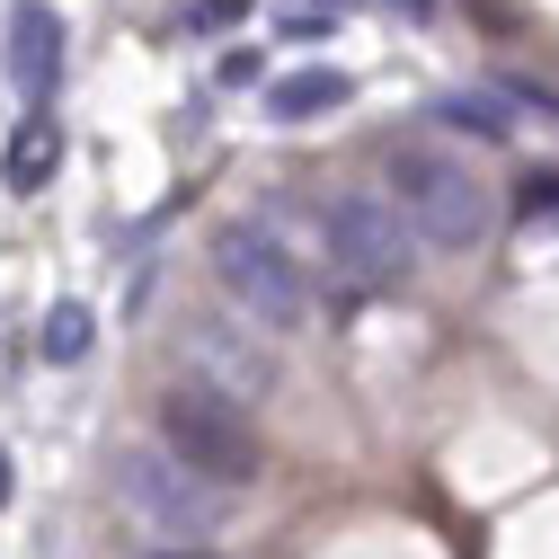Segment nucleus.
I'll list each match as a JSON object with an SVG mask.
<instances>
[{
    "label": "nucleus",
    "instance_id": "f257e3e1",
    "mask_svg": "<svg viewBox=\"0 0 559 559\" xmlns=\"http://www.w3.org/2000/svg\"><path fill=\"white\" fill-rule=\"evenodd\" d=\"M382 178H391V204L408 214V231L427 249H479L488 223H498V204H488V187L471 178V160H453L436 143H391Z\"/></svg>",
    "mask_w": 559,
    "mask_h": 559
},
{
    "label": "nucleus",
    "instance_id": "f03ea898",
    "mask_svg": "<svg viewBox=\"0 0 559 559\" xmlns=\"http://www.w3.org/2000/svg\"><path fill=\"white\" fill-rule=\"evenodd\" d=\"M214 275H223L231 311H240L249 329H266V337H294V329L311 320V275H302V258L275 240V231H258V223H223V231H214Z\"/></svg>",
    "mask_w": 559,
    "mask_h": 559
},
{
    "label": "nucleus",
    "instance_id": "7ed1b4c3",
    "mask_svg": "<svg viewBox=\"0 0 559 559\" xmlns=\"http://www.w3.org/2000/svg\"><path fill=\"white\" fill-rule=\"evenodd\" d=\"M160 444H169L195 479H214V488H249V479L266 471L249 408H240L231 391H214V382H178V391L160 400Z\"/></svg>",
    "mask_w": 559,
    "mask_h": 559
},
{
    "label": "nucleus",
    "instance_id": "20e7f679",
    "mask_svg": "<svg viewBox=\"0 0 559 559\" xmlns=\"http://www.w3.org/2000/svg\"><path fill=\"white\" fill-rule=\"evenodd\" d=\"M320 240H329V266L356 294H382V285H400V275L417 266L408 214H400L391 195H373V187H346L337 204H320Z\"/></svg>",
    "mask_w": 559,
    "mask_h": 559
},
{
    "label": "nucleus",
    "instance_id": "39448f33",
    "mask_svg": "<svg viewBox=\"0 0 559 559\" xmlns=\"http://www.w3.org/2000/svg\"><path fill=\"white\" fill-rule=\"evenodd\" d=\"M116 488H124V507H133V515H152L160 533H214V524H223V488H214V479H195L169 444L124 453V462H116Z\"/></svg>",
    "mask_w": 559,
    "mask_h": 559
},
{
    "label": "nucleus",
    "instance_id": "423d86ee",
    "mask_svg": "<svg viewBox=\"0 0 559 559\" xmlns=\"http://www.w3.org/2000/svg\"><path fill=\"white\" fill-rule=\"evenodd\" d=\"M10 81L45 107L53 98V81H62V19L45 10V0H19L10 10Z\"/></svg>",
    "mask_w": 559,
    "mask_h": 559
},
{
    "label": "nucleus",
    "instance_id": "0eeeda50",
    "mask_svg": "<svg viewBox=\"0 0 559 559\" xmlns=\"http://www.w3.org/2000/svg\"><path fill=\"white\" fill-rule=\"evenodd\" d=\"M62 169V124L36 107V116H19V133H10V152H0V178H10V195H45V178Z\"/></svg>",
    "mask_w": 559,
    "mask_h": 559
},
{
    "label": "nucleus",
    "instance_id": "6e6552de",
    "mask_svg": "<svg viewBox=\"0 0 559 559\" xmlns=\"http://www.w3.org/2000/svg\"><path fill=\"white\" fill-rule=\"evenodd\" d=\"M346 98H356V81H346L337 62H311V72H285V81L266 90V116H275V124H311V116H329V107H346Z\"/></svg>",
    "mask_w": 559,
    "mask_h": 559
},
{
    "label": "nucleus",
    "instance_id": "1a4fd4ad",
    "mask_svg": "<svg viewBox=\"0 0 559 559\" xmlns=\"http://www.w3.org/2000/svg\"><path fill=\"white\" fill-rule=\"evenodd\" d=\"M187 346H195V365H214V373H223L214 391H231V400L266 391V356H258V346H231L223 320H187Z\"/></svg>",
    "mask_w": 559,
    "mask_h": 559
},
{
    "label": "nucleus",
    "instance_id": "9d476101",
    "mask_svg": "<svg viewBox=\"0 0 559 559\" xmlns=\"http://www.w3.org/2000/svg\"><path fill=\"white\" fill-rule=\"evenodd\" d=\"M436 116H444V124H462V133H479V143H507V133H515L507 98H488V90H453Z\"/></svg>",
    "mask_w": 559,
    "mask_h": 559
},
{
    "label": "nucleus",
    "instance_id": "9b49d317",
    "mask_svg": "<svg viewBox=\"0 0 559 559\" xmlns=\"http://www.w3.org/2000/svg\"><path fill=\"white\" fill-rule=\"evenodd\" d=\"M90 329H98L90 302H53V311H45V337H36L45 365H81V356H90Z\"/></svg>",
    "mask_w": 559,
    "mask_h": 559
},
{
    "label": "nucleus",
    "instance_id": "f8f14e48",
    "mask_svg": "<svg viewBox=\"0 0 559 559\" xmlns=\"http://www.w3.org/2000/svg\"><path fill=\"white\" fill-rule=\"evenodd\" d=\"M515 214H524V223H559V169H533V178L515 187Z\"/></svg>",
    "mask_w": 559,
    "mask_h": 559
},
{
    "label": "nucleus",
    "instance_id": "ddd939ff",
    "mask_svg": "<svg viewBox=\"0 0 559 559\" xmlns=\"http://www.w3.org/2000/svg\"><path fill=\"white\" fill-rule=\"evenodd\" d=\"M240 10H249V0H195V19H204V27H231Z\"/></svg>",
    "mask_w": 559,
    "mask_h": 559
},
{
    "label": "nucleus",
    "instance_id": "4468645a",
    "mask_svg": "<svg viewBox=\"0 0 559 559\" xmlns=\"http://www.w3.org/2000/svg\"><path fill=\"white\" fill-rule=\"evenodd\" d=\"M391 10H400V19H427V10H436V0H391Z\"/></svg>",
    "mask_w": 559,
    "mask_h": 559
},
{
    "label": "nucleus",
    "instance_id": "2eb2a0df",
    "mask_svg": "<svg viewBox=\"0 0 559 559\" xmlns=\"http://www.w3.org/2000/svg\"><path fill=\"white\" fill-rule=\"evenodd\" d=\"M10 488H19V479H10V453H0V507H10Z\"/></svg>",
    "mask_w": 559,
    "mask_h": 559
},
{
    "label": "nucleus",
    "instance_id": "dca6fc26",
    "mask_svg": "<svg viewBox=\"0 0 559 559\" xmlns=\"http://www.w3.org/2000/svg\"><path fill=\"white\" fill-rule=\"evenodd\" d=\"M294 10H329V19H337V10H346V0H294Z\"/></svg>",
    "mask_w": 559,
    "mask_h": 559
},
{
    "label": "nucleus",
    "instance_id": "f3484780",
    "mask_svg": "<svg viewBox=\"0 0 559 559\" xmlns=\"http://www.w3.org/2000/svg\"><path fill=\"white\" fill-rule=\"evenodd\" d=\"M152 559H204V550H152Z\"/></svg>",
    "mask_w": 559,
    "mask_h": 559
}]
</instances>
